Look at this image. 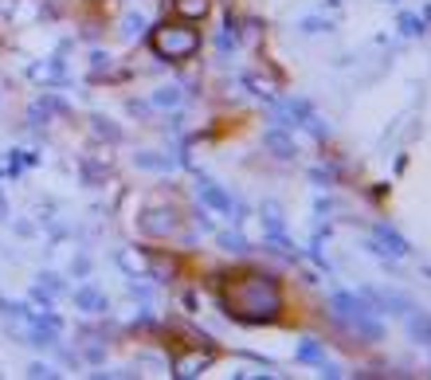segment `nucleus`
<instances>
[{"label":"nucleus","mask_w":431,"mask_h":380,"mask_svg":"<svg viewBox=\"0 0 431 380\" xmlns=\"http://www.w3.org/2000/svg\"><path fill=\"white\" fill-rule=\"evenodd\" d=\"M224 306L240 321H275L282 310V291L271 275H235L224 286Z\"/></svg>","instance_id":"obj_1"},{"label":"nucleus","mask_w":431,"mask_h":380,"mask_svg":"<svg viewBox=\"0 0 431 380\" xmlns=\"http://www.w3.org/2000/svg\"><path fill=\"white\" fill-rule=\"evenodd\" d=\"M196 48H200V36L192 28H181V24H165V28L153 31V51H157L161 59L181 63V59H189Z\"/></svg>","instance_id":"obj_2"},{"label":"nucleus","mask_w":431,"mask_h":380,"mask_svg":"<svg viewBox=\"0 0 431 380\" xmlns=\"http://www.w3.org/2000/svg\"><path fill=\"white\" fill-rule=\"evenodd\" d=\"M333 306H337L341 314H345V318L353 321V326H357V330H365L372 337V333H377V326H372V318H369V306H365V302H357V298H349V294H341L337 302H333Z\"/></svg>","instance_id":"obj_3"},{"label":"nucleus","mask_w":431,"mask_h":380,"mask_svg":"<svg viewBox=\"0 0 431 380\" xmlns=\"http://www.w3.org/2000/svg\"><path fill=\"white\" fill-rule=\"evenodd\" d=\"M173 8H177V16H184V20H204L212 8V0H173Z\"/></svg>","instance_id":"obj_4"},{"label":"nucleus","mask_w":431,"mask_h":380,"mask_svg":"<svg viewBox=\"0 0 431 380\" xmlns=\"http://www.w3.org/2000/svg\"><path fill=\"white\" fill-rule=\"evenodd\" d=\"M75 302H79V310H87V314H98V310H106V298H102L98 291H91V286L75 294Z\"/></svg>","instance_id":"obj_5"}]
</instances>
